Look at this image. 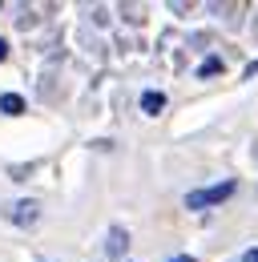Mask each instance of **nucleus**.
Here are the masks:
<instances>
[{
  "mask_svg": "<svg viewBox=\"0 0 258 262\" xmlns=\"http://www.w3.org/2000/svg\"><path fill=\"white\" fill-rule=\"evenodd\" d=\"M169 262H193V258H190V254H174Z\"/></svg>",
  "mask_w": 258,
  "mask_h": 262,
  "instance_id": "1a4fd4ad",
  "label": "nucleus"
},
{
  "mask_svg": "<svg viewBox=\"0 0 258 262\" xmlns=\"http://www.w3.org/2000/svg\"><path fill=\"white\" fill-rule=\"evenodd\" d=\"M125 246H129V234L121 226H113L109 234H105V254H109V258H121V254H125Z\"/></svg>",
  "mask_w": 258,
  "mask_h": 262,
  "instance_id": "7ed1b4c3",
  "label": "nucleus"
},
{
  "mask_svg": "<svg viewBox=\"0 0 258 262\" xmlns=\"http://www.w3.org/2000/svg\"><path fill=\"white\" fill-rule=\"evenodd\" d=\"M246 77H258V61H250V65H246Z\"/></svg>",
  "mask_w": 258,
  "mask_h": 262,
  "instance_id": "6e6552de",
  "label": "nucleus"
},
{
  "mask_svg": "<svg viewBox=\"0 0 258 262\" xmlns=\"http://www.w3.org/2000/svg\"><path fill=\"white\" fill-rule=\"evenodd\" d=\"M218 73H222V57H206V61L198 65V77H202V81H206V77H218Z\"/></svg>",
  "mask_w": 258,
  "mask_h": 262,
  "instance_id": "423d86ee",
  "label": "nucleus"
},
{
  "mask_svg": "<svg viewBox=\"0 0 258 262\" xmlns=\"http://www.w3.org/2000/svg\"><path fill=\"white\" fill-rule=\"evenodd\" d=\"M4 214H8V222H16V226H32V222L40 218V206H36L32 198H20V202H12Z\"/></svg>",
  "mask_w": 258,
  "mask_h": 262,
  "instance_id": "f03ea898",
  "label": "nucleus"
},
{
  "mask_svg": "<svg viewBox=\"0 0 258 262\" xmlns=\"http://www.w3.org/2000/svg\"><path fill=\"white\" fill-rule=\"evenodd\" d=\"M141 109H145L149 117H158L161 109H165V93H158V89H149V93H141Z\"/></svg>",
  "mask_w": 258,
  "mask_h": 262,
  "instance_id": "20e7f679",
  "label": "nucleus"
},
{
  "mask_svg": "<svg viewBox=\"0 0 258 262\" xmlns=\"http://www.w3.org/2000/svg\"><path fill=\"white\" fill-rule=\"evenodd\" d=\"M0 113H8V117L25 113V97H20V93H4V97H0Z\"/></svg>",
  "mask_w": 258,
  "mask_h": 262,
  "instance_id": "39448f33",
  "label": "nucleus"
},
{
  "mask_svg": "<svg viewBox=\"0 0 258 262\" xmlns=\"http://www.w3.org/2000/svg\"><path fill=\"white\" fill-rule=\"evenodd\" d=\"M4 57H8V40H0V61H4Z\"/></svg>",
  "mask_w": 258,
  "mask_h": 262,
  "instance_id": "9d476101",
  "label": "nucleus"
},
{
  "mask_svg": "<svg viewBox=\"0 0 258 262\" xmlns=\"http://www.w3.org/2000/svg\"><path fill=\"white\" fill-rule=\"evenodd\" d=\"M242 262H258V246H254V250H246V254H242Z\"/></svg>",
  "mask_w": 258,
  "mask_h": 262,
  "instance_id": "0eeeda50",
  "label": "nucleus"
},
{
  "mask_svg": "<svg viewBox=\"0 0 258 262\" xmlns=\"http://www.w3.org/2000/svg\"><path fill=\"white\" fill-rule=\"evenodd\" d=\"M234 190H238V182H218V186H206V190H190V194H186V206H190V210H210V206L226 202Z\"/></svg>",
  "mask_w": 258,
  "mask_h": 262,
  "instance_id": "f257e3e1",
  "label": "nucleus"
}]
</instances>
